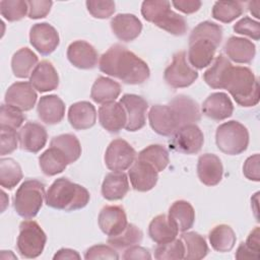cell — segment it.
Returning <instances> with one entry per match:
<instances>
[{"label": "cell", "instance_id": "cell-1", "mask_svg": "<svg viewBox=\"0 0 260 260\" xmlns=\"http://www.w3.org/2000/svg\"><path fill=\"white\" fill-rule=\"evenodd\" d=\"M99 68L127 84H141L150 75L146 62L120 44L113 45L101 56Z\"/></svg>", "mask_w": 260, "mask_h": 260}, {"label": "cell", "instance_id": "cell-2", "mask_svg": "<svg viewBox=\"0 0 260 260\" xmlns=\"http://www.w3.org/2000/svg\"><path fill=\"white\" fill-rule=\"evenodd\" d=\"M90 194L86 188L67 178L56 179L46 193V204L54 209L73 211L87 205Z\"/></svg>", "mask_w": 260, "mask_h": 260}, {"label": "cell", "instance_id": "cell-3", "mask_svg": "<svg viewBox=\"0 0 260 260\" xmlns=\"http://www.w3.org/2000/svg\"><path fill=\"white\" fill-rule=\"evenodd\" d=\"M222 89H226L241 107H254L259 103V82L248 67L232 66L225 76Z\"/></svg>", "mask_w": 260, "mask_h": 260}, {"label": "cell", "instance_id": "cell-4", "mask_svg": "<svg viewBox=\"0 0 260 260\" xmlns=\"http://www.w3.org/2000/svg\"><path fill=\"white\" fill-rule=\"evenodd\" d=\"M141 14L148 22L174 36H183L188 29L186 19L171 9V2L169 1H143Z\"/></svg>", "mask_w": 260, "mask_h": 260}, {"label": "cell", "instance_id": "cell-5", "mask_svg": "<svg viewBox=\"0 0 260 260\" xmlns=\"http://www.w3.org/2000/svg\"><path fill=\"white\" fill-rule=\"evenodd\" d=\"M45 185L39 180H25L16 190L13 198V207L16 213L23 218L35 217L43 206Z\"/></svg>", "mask_w": 260, "mask_h": 260}, {"label": "cell", "instance_id": "cell-6", "mask_svg": "<svg viewBox=\"0 0 260 260\" xmlns=\"http://www.w3.org/2000/svg\"><path fill=\"white\" fill-rule=\"evenodd\" d=\"M215 142L218 149L225 154H241L249 145L248 129L235 120L224 122L216 128Z\"/></svg>", "mask_w": 260, "mask_h": 260}, {"label": "cell", "instance_id": "cell-7", "mask_svg": "<svg viewBox=\"0 0 260 260\" xmlns=\"http://www.w3.org/2000/svg\"><path fill=\"white\" fill-rule=\"evenodd\" d=\"M47 236L39 223L35 220H23L19 224V235L16 247L24 258L39 257L45 248Z\"/></svg>", "mask_w": 260, "mask_h": 260}, {"label": "cell", "instance_id": "cell-8", "mask_svg": "<svg viewBox=\"0 0 260 260\" xmlns=\"http://www.w3.org/2000/svg\"><path fill=\"white\" fill-rule=\"evenodd\" d=\"M164 78L173 88L188 87L198 78V72L188 62L186 52L179 51L174 54L171 64L165 69Z\"/></svg>", "mask_w": 260, "mask_h": 260}, {"label": "cell", "instance_id": "cell-9", "mask_svg": "<svg viewBox=\"0 0 260 260\" xmlns=\"http://www.w3.org/2000/svg\"><path fill=\"white\" fill-rule=\"evenodd\" d=\"M204 143V135L196 124H189L179 128L170 140V148L185 153H198Z\"/></svg>", "mask_w": 260, "mask_h": 260}, {"label": "cell", "instance_id": "cell-10", "mask_svg": "<svg viewBox=\"0 0 260 260\" xmlns=\"http://www.w3.org/2000/svg\"><path fill=\"white\" fill-rule=\"evenodd\" d=\"M136 157V151L126 140L117 138L111 141L105 152V164L111 171L123 172L129 169Z\"/></svg>", "mask_w": 260, "mask_h": 260}, {"label": "cell", "instance_id": "cell-11", "mask_svg": "<svg viewBox=\"0 0 260 260\" xmlns=\"http://www.w3.org/2000/svg\"><path fill=\"white\" fill-rule=\"evenodd\" d=\"M120 103L127 114L125 129L130 132H135L143 128L146 122L148 103L142 96L133 93H126L122 95Z\"/></svg>", "mask_w": 260, "mask_h": 260}, {"label": "cell", "instance_id": "cell-12", "mask_svg": "<svg viewBox=\"0 0 260 260\" xmlns=\"http://www.w3.org/2000/svg\"><path fill=\"white\" fill-rule=\"evenodd\" d=\"M29 43L42 55L53 53L60 43L57 29L48 22L34 24L29 29Z\"/></svg>", "mask_w": 260, "mask_h": 260}, {"label": "cell", "instance_id": "cell-13", "mask_svg": "<svg viewBox=\"0 0 260 260\" xmlns=\"http://www.w3.org/2000/svg\"><path fill=\"white\" fill-rule=\"evenodd\" d=\"M38 94L35 87L28 81L12 83L5 92L6 105L12 106L20 111H29L36 105Z\"/></svg>", "mask_w": 260, "mask_h": 260}, {"label": "cell", "instance_id": "cell-14", "mask_svg": "<svg viewBox=\"0 0 260 260\" xmlns=\"http://www.w3.org/2000/svg\"><path fill=\"white\" fill-rule=\"evenodd\" d=\"M98 222L101 231L108 237L121 234L127 226V215L120 205H106L99 214Z\"/></svg>", "mask_w": 260, "mask_h": 260}, {"label": "cell", "instance_id": "cell-15", "mask_svg": "<svg viewBox=\"0 0 260 260\" xmlns=\"http://www.w3.org/2000/svg\"><path fill=\"white\" fill-rule=\"evenodd\" d=\"M148 121L152 130L161 136H171L178 129L177 119L169 105H154L148 113Z\"/></svg>", "mask_w": 260, "mask_h": 260}, {"label": "cell", "instance_id": "cell-16", "mask_svg": "<svg viewBox=\"0 0 260 260\" xmlns=\"http://www.w3.org/2000/svg\"><path fill=\"white\" fill-rule=\"evenodd\" d=\"M99 122L110 133H119L125 128L127 114L121 103L110 102L99 108Z\"/></svg>", "mask_w": 260, "mask_h": 260}, {"label": "cell", "instance_id": "cell-17", "mask_svg": "<svg viewBox=\"0 0 260 260\" xmlns=\"http://www.w3.org/2000/svg\"><path fill=\"white\" fill-rule=\"evenodd\" d=\"M69 62L79 69H92L99 61V54L94 47L85 41H74L67 48Z\"/></svg>", "mask_w": 260, "mask_h": 260}, {"label": "cell", "instance_id": "cell-18", "mask_svg": "<svg viewBox=\"0 0 260 260\" xmlns=\"http://www.w3.org/2000/svg\"><path fill=\"white\" fill-rule=\"evenodd\" d=\"M169 106L177 119L179 128L185 125L195 124L201 119L198 104L187 95H176L170 101Z\"/></svg>", "mask_w": 260, "mask_h": 260}, {"label": "cell", "instance_id": "cell-19", "mask_svg": "<svg viewBox=\"0 0 260 260\" xmlns=\"http://www.w3.org/2000/svg\"><path fill=\"white\" fill-rule=\"evenodd\" d=\"M128 177L134 190L147 192L156 185L158 173L149 164L137 159L129 168Z\"/></svg>", "mask_w": 260, "mask_h": 260}, {"label": "cell", "instance_id": "cell-20", "mask_svg": "<svg viewBox=\"0 0 260 260\" xmlns=\"http://www.w3.org/2000/svg\"><path fill=\"white\" fill-rule=\"evenodd\" d=\"M18 140L21 149L37 153L47 143L48 133L44 126L36 122L25 123L18 132Z\"/></svg>", "mask_w": 260, "mask_h": 260}, {"label": "cell", "instance_id": "cell-21", "mask_svg": "<svg viewBox=\"0 0 260 260\" xmlns=\"http://www.w3.org/2000/svg\"><path fill=\"white\" fill-rule=\"evenodd\" d=\"M111 28L117 39L128 43L139 37L142 30V23L134 14L119 13L112 18Z\"/></svg>", "mask_w": 260, "mask_h": 260}, {"label": "cell", "instance_id": "cell-22", "mask_svg": "<svg viewBox=\"0 0 260 260\" xmlns=\"http://www.w3.org/2000/svg\"><path fill=\"white\" fill-rule=\"evenodd\" d=\"M197 175L202 184L210 187L217 185L223 175L220 158L213 153L200 155L197 162Z\"/></svg>", "mask_w": 260, "mask_h": 260}, {"label": "cell", "instance_id": "cell-23", "mask_svg": "<svg viewBox=\"0 0 260 260\" xmlns=\"http://www.w3.org/2000/svg\"><path fill=\"white\" fill-rule=\"evenodd\" d=\"M29 82L38 91L47 92L58 87L59 75L50 61L43 60L32 70Z\"/></svg>", "mask_w": 260, "mask_h": 260}, {"label": "cell", "instance_id": "cell-24", "mask_svg": "<svg viewBox=\"0 0 260 260\" xmlns=\"http://www.w3.org/2000/svg\"><path fill=\"white\" fill-rule=\"evenodd\" d=\"M201 110L206 117L214 121H221L233 115L234 105L226 93L212 92L203 102Z\"/></svg>", "mask_w": 260, "mask_h": 260}, {"label": "cell", "instance_id": "cell-25", "mask_svg": "<svg viewBox=\"0 0 260 260\" xmlns=\"http://www.w3.org/2000/svg\"><path fill=\"white\" fill-rule=\"evenodd\" d=\"M37 113L42 122L48 125L60 123L65 116V105L63 101L56 94L41 96Z\"/></svg>", "mask_w": 260, "mask_h": 260}, {"label": "cell", "instance_id": "cell-26", "mask_svg": "<svg viewBox=\"0 0 260 260\" xmlns=\"http://www.w3.org/2000/svg\"><path fill=\"white\" fill-rule=\"evenodd\" d=\"M68 122L75 130L91 128L96 122L94 106L86 101L72 104L68 110Z\"/></svg>", "mask_w": 260, "mask_h": 260}, {"label": "cell", "instance_id": "cell-27", "mask_svg": "<svg viewBox=\"0 0 260 260\" xmlns=\"http://www.w3.org/2000/svg\"><path fill=\"white\" fill-rule=\"evenodd\" d=\"M217 47L208 40H196L189 43L187 60L195 69H203L211 64Z\"/></svg>", "mask_w": 260, "mask_h": 260}, {"label": "cell", "instance_id": "cell-28", "mask_svg": "<svg viewBox=\"0 0 260 260\" xmlns=\"http://www.w3.org/2000/svg\"><path fill=\"white\" fill-rule=\"evenodd\" d=\"M224 52L232 61L240 64H249L255 57V45L244 38L231 37L224 44Z\"/></svg>", "mask_w": 260, "mask_h": 260}, {"label": "cell", "instance_id": "cell-29", "mask_svg": "<svg viewBox=\"0 0 260 260\" xmlns=\"http://www.w3.org/2000/svg\"><path fill=\"white\" fill-rule=\"evenodd\" d=\"M129 191V182L124 172L114 171L109 173L102 184V195L109 201L120 200Z\"/></svg>", "mask_w": 260, "mask_h": 260}, {"label": "cell", "instance_id": "cell-30", "mask_svg": "<svg viewBox=\"0 0 260 260\" xmlns=\"http://www.w3.org/2000/svg\"><path fill=\"white\" fill-rule=\"evenodd\" d=\"M178 228L166 214H158L153 217L148 225V235L156 244H164L173 241L178 236Z\"/></svg>", "mask_w": 260, "mask_h": 260}, {"label": "cell", "instance_id": "cell-31", "mask_svg": "<svg viewBox=\"0 0 260 260\" xmlns=\"http://www.w3.org/2000/svg\"><path fill=\"white\" fill-rule=\"evenodd\" d=\"M121 93V85L105 76H100L95 79L91 86L90 98L96 104H106L114 102Z\"/></svg>", "mask_w": 260, "mask_h": 260}, {"label": "cell", "instance_id": "cell-32", "mask_svg": "<svg viewBox=\"0 0 260 260\" xmlns=\"http://www.w3.org/2000/svg\"><path fill=\"white\" fill-rule=\"evenodd\" d=\"M39 165L46 176L52 177L65 171L69 162L66 155L60 149L50 146L40 155Z\"/></svg>", "mask_w": 260, "mask_h": 260}, {"label": "cell", "instance_id": "cell-33", "mask_svg": "<svg viewBox=\"0 0 260 260\" xmlns=\"http://www.w3.org/2000/svg\"><path fill=\"white\" fill-rule=\"evenodd\" d=\"M168 216L176 224L178 231L182 233L190 230L195 221L194 208L186 200L175 201L169 209Z\"/></svg>", "mask_w": 260, "mask_h": 260}, {"label": "cell", "instance_id": "cell-34", "mask_svg": "<svg viewBox=\"0 0 260 260\" xmlns=\"http://www.w3.org/2000/svg\"><path fill=\"white\" fill-rule=\"evenodd\" d=\"M39 58L28 48H21L16 51L11 59V69L15 77L26 78L30 76L32 70L36 68Z\"/></svg>", "mask_w": 260, "mask_h": 260}, {"label": "cell", "instance_id": "cell-35", "mask_svg": "<svg viewBox=\"0 0 260 260\" xmlns=\"http://www.w3.org/2000/svg\"><path fill=\"white\" fill-rule=\"evenodd\" d=\"M232 66L231 61L223 54H219L213 61V64L204 72V81L211 88L222 89L225 76Z\"/></svg>", "mask_w": 260, "mask_h": 260}, {"label": "cell", "instance_id": "cell-36", "mask_svg": "<svg viewBox=\"0 0 260 260\" xmlns=\"http://www.w3.org/2000/svg\"><path fill=\"white\" fill-rule=\"evenodd\" d=\"M209 243L216 252H230L236 244L237 237L234 230L228 224H218L214 226L208 235Z\"/></svg>", "mask_w": 260, "mask_h": 260}, {"label": "cell", "instance_id": "cell-37", "mask_svg": "<svg viewBox=\"0 0 260 260\" xmlns=\"http://www.w3.org/2000/svg\"><path fill=\"white\" fill-rule=\"evenodd\" d=\"M181 240L185 245V258L188 260L203 259L208 254L205 239L196 232H183Z\"/></svg>", "mask_w": 260, "mask_h": 260}, {"label": "cell", "instance_id": "cell-38", "mask_svg": "<svg viewBox=\"0 0 260 260\" xmlns=\"http://www.w3.org/2000/svg\"><path fill=\"white\" fill-rule=\"evenodd\" d=\"M137 159L149 164L155 171H164L170 161L168 149L160 144H151L138 153Z\"/></svg>", "mask_w": 260, "mask_h": 260}, {"label": "cell", "instance_id": "cell-39", "mask_svg": "<svg viewBox=\"0 0 260 260\" xmlns=\"http://www.w3.org/2000/svg\"><path fill=\"white\" fill-rule=\"evenodd\" d=\"M50 146L60 149L66 155L69 165L75 162L80 157L82 151L78 138L70 133L55 136L51 140Z\"/></svg>", "mask_w": 260, "mask_h": 260}, {"label": "cell", "instance_id": "cell-40", "mask_svg": "<svg viewBox=\"0 0 260 260\" xmlns=\"http://www.w3.org/2000/svg\"><path fill=\"white\" fill-rule=\"evenodd\" d=\"M22 171L19 164L11 157L0 159V185L6 189H13L22 179Z\"/></svg>", "mask_w": 260, "mask_h": 260}, {"label": "cell", "instance_id": "cell-41", "mask_svg": "<svg viewBox=\"0 0 260 260\" xmlns=\"http://www.w3.org/2000/svg\"><path fill=\"white\" fill-rule=\"evenodd\" d=\"M143 239V234L140 229H138L133 223H128L125 230L113 237L108 238V243L116 250H126L127 248L139 245Z\"/></svg>", "mask_w": 260, "mask_h": 260}, {"label": "cell", "instance_id": "cell-42", "mask_svg": "<svg viewBox=\"0 0 260 260\" xmlns=\"http://www.w3.org/2000/svg\"><path fill=\"white\" fill-rule=\"evenodd\" d=\"M196 40H208L218 47L222 40V27L211 21H202L193 28L189 37V43Z\"/></svg>", "mask_w": 260, "mask_h": 260}, {"label": "cell", "instance_id": "cell-43", "mask_svg": "<svg viewBox=\"0 0 260 260\" xmlns=\"http://www.w3.org/2000/svg\"><path fill=\"white\" fill-rule=\"evenodd\" d=\"M243 4L239 1H216L212 7V17L220 22L230 23L243 13Z\"/></svg>", "mask_w": 260, "mask_h": 260}, {"label": "cell", "instance_id": "cell-44", "mask_svg": "<svg viewBox=\"0 0 260 260\" xmlns=\"http://www.w3.org/2000/svg\"><path fill=\"white\" fill-rule=\"evenodd\" d=\"M154 258L157 260H174L185 258V245L181 239L158 244L154 249Z\"/></svg>", "mask_w": 260, "mask_h": 260}, {"label": "cell", "instance_id": "cell-45", "mask_svg": "<svg viewBox=\"0 0 260 260\" xmlns=\"http://www.w3.org/2000/svg\"><path fill=\"white\" fill-rule=\"evenodd\" d=\"M28 11L27 2L23 0H2L0 2L1 15L8 21L22 19Z\"/></svg>", "mask_w": 260, "mask_h": 260}, {"label": "cell", "instance_id": "cell-46", "mask_svg": "<svg viewBox=\"0 0 260 260\" xmlns=\"http://www.w3.org/2000/svg\"><path fill=\"white\" fill-rule=\"evenodd\" d=\"M25 117L22 111L9 106L2 105L0 112V125L10 127L12 129H18L24 122Z\"/></svg>", "mask_w": 260, "mask_h": 260}, {"label": "cell", "instance_id": "cell-47", "mask_svg": "<svg viewBox=\"0 0 260 260\" xmlns=\"http://www.w3.org/2000/svg\"><path fill=\"white\" fill-rule=\"evenodd\" d=\"M87 11L94 18L106 19L111 17L115 10L116 5L114 1H101V0H88L85 2Z\"/></svg>", "mask_w": 260, "mask_h": 260}, {"label": "cell", "instance_id": "cell-48", "mask_svg": "<svg viewBox=\"0 0 260 260\" xmlns=\"http://www.w3.org/2000/svg\"><path fill=\"white\" fill-rule=\"evenodd\" d=\"M233 29L235 32L247 36L255 41L260 39V23L249 16H244L239 21H237L234 24Z\"/></svg>", "mask_w": 260, "mask_h": 260}, {"label": "cell", "instance_id": "cell-49", "mask_svg": "<svg viewBox=\"0 0 260 260\" xmlns=\"http://www.w3.org/2000/svg\"><path fill=\"white\" fill-rule=\"evenodd\" d=\"M1 129V138H0V153L1 155L10 154L17 148L18 134L15 129L6 126H0Z\"/></svg>", "mask_w": 260, "mask_h": 260}, {"label": "cell", "instance_id": "cell-50", "mask_svg": "<svg viewBox=\"0 0 260 260\" xmlns=\"http://www.w3.org/2000/svg\"><path fill=\"white\" fill-rule=\"evenodd\" d=\"M84 258L86 260L90 259H119V254L115 248L111 245L99 244L91 246L85 251Z\"/></svg>", "mask_w": 260, "mask_h": 260}, {"label": "cell", "instance_id": "cell-51", "mask_svg": "<svg viewBox=\"0 0 260 260\" xmlns=\"http://www.w3.org/2000/svg\"><path fill=\"white\" fill-rule=\"evenodd\" d=\"M28 6V17L30 19H39L46 17L53 5L52 1L48 0H29L26 1Z\"/></svg>", "mask_w": 260, "mask_h": 260}, {"label": "cell", "instance_id": "cell-52", "mask_svg": "<svg viewBox=\"0 0 260 260\" xmlns=\"http://www.w3.org/2000/svg\"><path fill=\"white\" fill-rule=\"evenodd\" d=\"M259 162H260L259 153H255V154L249 156L245 160L244 166H243V174L248 180L255 181V182L260 181Z\"/></svg>", "mask_w": 260, "mask_h": 260}, {"label": "cell", "instance_id": "cell-53", "mask_svg": "<svg viewBox=\"0 0 260 260\" xmlns=\"http://www.w3.org/2000/svg\"><path fill=\"white\" fill-rule=\"evenodd\" d=\"M123 259H125V260H131V259L149 260V259H151V255L147 249H145L139 245H134L125 250V252L123 254Z\"/></svg>", "mask_w": 260, "mask_h": 260}, {"label": "cell", "instance_id": "cell-54", "mask_svg": "<svg viewBox=\"0 0 260 260\" xmlns=\"http://www.w3.org/2000/svg\"><path fill=\"white\" fill-rule=\"evenodd\" d=\"M172 4L177 10L185 14H191L198 11L202 5L201 1L198 0H177L172 1Z\"/></svg>", "mask_w": 260, "mask_h": 260}, {"label": "cell", "instance_id": "cell-55", "mask_svg": "<svg viewBox=\"0 0 260 260\" xmlns=\"http://www.w3.org/2000/svg\"><path fill=\"white\" fill-rule=\"evenodd\" d=\"M235 257L237 259H258L259 254L252 251L250 248L246 246V244L243 242L239 245Z\"/></svg>", "mask_w": 260, "mask_h": 260}, {"label": "cell", "instance_id": "cell-56", "mask_svg": "<svg viewBox=\"0 0 260 260\" xmlns=\"http://www.w3.org/2000/svg\"><path fill=\"white\" fill-rule=\"evenodd\" d=\"M260 241H259V226H256L248 236L245 244L248 248H250L252 251L256 252L259 254V251H260V248H259V244Z\"/></svg>", "mask_w": 260, "mask_h": 260}, {"label": "cell", "instance_id": "cell-57", "mask_svg": "<svg viewBox=\"0 0 260 260\" xmlns=\"http://www.w3.org/2000/svg\"><path fill=\"white\" fill-rule=\"evenodd\" d=\"M54 260H64V259H80V255L77 251L69 248H62L56 252L53 257Z\"/></svg>", "mask_w": 260, "mask_h": 260}, {"label": "cell", "instance_id": "cell-58", "mask_svg": "<svg viewBox=\"0 0 260 260\" xmlns=\"http://www.w3.org/2000/svg\"><path fill=\"white\" fill-rule=\"evenodd\" d=\"M259 5H260V1L256 0V1H250L248 2V8L250 10V12L256 17L259 18Z\"/></svg>", "mask_w": 260, "mask_h": 260}]
</instances>
